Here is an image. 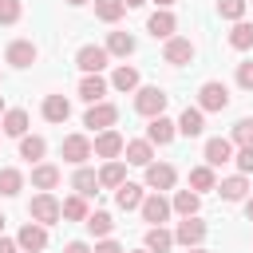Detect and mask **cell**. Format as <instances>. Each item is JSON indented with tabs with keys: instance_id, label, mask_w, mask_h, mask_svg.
<instances>
[{
	"instance_id": "obj_22",
	"label": "cell",
	"mask_w": 253,
	"mask_h": 253,
	"mask_svg": "<svg viewBox=\"0 0 253 253\" xmlns=\"http://www.w3.org/2000/svg\"><path fill=\"white\" fill-rule=\"evenodd\" d=\"M142 198H146V190H142L138 182H123V186L115 190V206H119V210H138Z\"/></svg>"
},
{
	"instance_id": "obj_1",
	"label": "cell",
	"mask_w": 253,
	"mask_h": 253,
	"mask_svg": "<svg viewBox=\"0 0 253 253\" xmlns=\"http://www.w3.org/2000/svg\"><path fill=\"white\" fill-rule=\"evenodd\" d=\"M28 217L40 221V225H55V221L63 217V202H55L47 190H40V194L28 202Z\"/></svg>"
},
{
	"instance_id": "obj_10",
	"label": "cell",
	"mask_w": 253,
	"mask_h": 253,
	"mask_svg": "<svg viewBox=\"0 0 253 253\" xmlns=\"http://www.w3.org/2000/svg\"><path fill=\"white\" fill-rule=\"evenodd\" d=\"M91 146H95V154H99V158H107V162H111V158H119V154H123L126 138H123V134H119V130L111 126V130H99Z\"/></svg>"
},
{
	"instance_id": "obj_6",
	"label": "cell",
	"mask_w": 253,
	"mask_h": 253,
	"mask_svg": "<svg viewBox=\"0 0 253 253\" xmlns=\"http://www.w3.org/2000/svg\"><path fill=\"white\" fill-rule=\"evenodd\" d=\"M107 59H111V51H107V47H95V43H87V47H79V55H75V67H79L83 75H99V71L107 67Z\"/></svg>"
},
{
	"instance_id": "obj_21",
	"label": "cell",
	"mask_w": 253,
	"mask_h": 253,
	"mask_svg": "<svg viewBox=\"0 0 253 253\" xmlns=\"http://www.w3.org/2000/svg\"><path fill=\"white\" fill-rule=\"evenodd\" d=\"M123 182H126V162H119V158L103 162V170H99V186H103V190H119Z\"/></svg>"
},
{
	"instance_id": "obj_4",
	"label": "cell",
	"mask_w": 253,
	"mask_h": 253,
	"mask_svg": "<svg viewBox=\"0 0 253 253\" xmlns=\"http://www.w3.org/2000/svg\"><path fill=\"white\" fill-rule=\"evenodd\" d=\"M115 123H119V107L107 103V99L103 103H91L87 115H83V126H91V130H111Z\"/></svg>"
},
{
	"instance_id": "obj_41",
	"label": "cell",
	"mask_w": 253,
	"mask_h": 253,
	"mask_svg": "<svg viewBox=\"0 0 253 253\" xmlns=\"http://www.w3.org/2000/svg\"><path fill=\"white\" fill-rule=\"evenodd\" d=\"M233 162H237V174H253V146H237Z\"/></svg>"
},
{
	"instance_id": "obj_33",
	"label": "cell",
	"mask_w": 253,
	"mask_h": 253,
	"mask_svg": "<svg viewBox=\"0 0 253 253\" xmlns=\"http://www.w3.org/2000/svg\"><path fill=\"white\" fill-rule=\"evenodd\" d=\"M47 154V142L40 138V134H24L20 138V158H28V162H40Z\"/></svg>"
},
{
	"instance_id": "obj_46",
	"label": "cell",
	"mask_w": 253,
	"mask_h": 253,
	"mask_svg": "<svg viewBox=\"0 0 253 253\" xmlns=\"http://www.w3.org/2000/svg\"><path fill=\"white\" fill-rule=\"evenodd\" d=\"M245 217H249V221H253V194H249V198H245Z\"/></svg>"
},
{
	"instance_id": "obj_26",
	"label": "cell",
	"mask_w": 253,
	"mask_h": 253,
	"mask_svg": "<svg viewBox=\"0 0 253 253\" xmlns=\"http://www.w3.org/2000/svg\"><path fill=\"white\" fill-rule=\"evenodd\" d=\"M67 115H71L67 95H47V99H43V119H47V123H67Z\"/></svg>"
},
{
	"instance_id": "obj_8",
	"label": "cell",
	"mask_w": 253,
	"mask_h": 253,
	"mask_svg": "<svg viewBox=\"0 0 253 253\" xmlns=\"http://www.w3.org/2000/svg\"><path fill=\"white\" fill-rule=\"evenodd\" d=\"M138 210H142V221H150V225H162V221H166V217L174 213V206H170V202H166V198H162L158 190H154V194H146Z\"/></svg>"
},
{
	"instance_id": "obj_44",
	"label": "cell",
	"mask_w": 253,
	"mask_h": 253,
	"mask_svg": "<svg viewBox=\"0 0 253 253\" xmlns=\"http://www.w3.org/2000/svg\"><path fill=\"white\" fill-rule=\"evenodd\" d=\"M0 253H20V241H12V237L0 233Z\"/></svg>"
},
{
	"instance_id": "obj_13",
	"label": "cell",
	"mask_w": 253,
	"mask_h": 253,
	"mask_svg": "<svg viewBox=\"0 0 253 253\" xmlns=\"http://www.w3.org/2000/svg\"><path fill=\"white\" fill-rule=\"evenodd\" d=\"M162 59H166V63H174V67H182V63H190V59H194V43H190L186 36H170V40H166V47H162Z\"/></svg>"
},
{
	"instance_id": "obj_5",
	"label": "cell",
	"mask_w": 253,
	"mask_h": 253,
	"mask_svg": "<svg viewBox=\"0 0 253 253\" xmlns=\"http://www.w3.org/2000/svg\"><path fill=\"white\" fill-rule=\"evenodd\" d=\"M59 154H63V162L83 166V162L95 154V146H91V138H87V134H67V138H63V146H59Z\"/></svg>"
},
{
	"instance_id": "obj_53",
	"label": "cell",
	"mask_w": 253,
	"mask_h": 253,
	"mask_svg": "<svg viewBox=\"0 0 253 253\" xmlns=\"http://www.w3.org/2000/svg\"><path fill=\"white\" fill-rule=\"evenodd\" d=\"M134 253H150V249H134Z\"/></svg>"
},
{
	"instance_id": "obj_32",
	"label": "cell",
	"mask_w": 253,
	"mask_h": 253,
	"mask_svg": "<svg viewBox=\"0 0 253 253\" xmlns=\"http://www.w3.org/2000/svg\"><path fill=\"white\" fill-rule=\"evenodd\" d=\"M107 51L119 55V59H126V55L134 51V36H130V32H111V36H107Z\"/></svg>"
},
{
	"instance_id": "obj_43",
	"label": "cell",
	"mask_w": 253,
	"mask_h": 253,
	"mask_svg": "<svg viewBox=\"0 0 253 253\" xmlns=\"http://www.w3.org/2000/svg\"><path fill=\"white\" fill-rule=\"evenodd\" d=\"M91 253H126V249H123L119 241H111V237H99V245H95Z\"/></svg>"
},
{
	"instance_id": "obj_29",
	"label": "cell",
	"mask_w": 253,
	"mask_h": 253,
	"mask_svg": "<svg viewBox=\"0 0 253 253\" xmlns=\"http://www.w3.org/2000/svg\"><path fill=\"white\" fill-rule=\"evenodd\" d=\"M170 206H174V213H182V217H194V213H198V206H202V194H198V190H178Z\"/></svg>"
},
{
	"instance_id": "obj_15",
	"label": "cell",
	"mask_w": 253,
	"mask_h": 253,
	"mask_svg": "<svg viewBox=\"0 0 253 253\" xmlns=\"http://www.w3.org/2000/svg\"><path fill=\"white\" fill-rule=\"evenodd\" d=\"M174 28H178V20H174V12H170V8H158V12L146 20V32H150L154 40H170V36H174Z\"/></svg>"
},
{
	"instance_id": "obj_31",
	"label": "cell",
	"mask_w": 253,
	"mask_h": 253,
	"mask_svg": "<svg viewBox=\"0 0 253 253\" xmlns=\"http://www.w3.org/2000/svg\"><path fill=\"white\" fill-rule=\"evenodd\" d=\"M190 190H198V194H206V190H217V178H213V166H210V162L190 170Z\"/></svg>"
},
{
	"instance_id": "obj_7",
	"label": "cell",
	"mask_w": 253,
	"mask_h": 253,
	"mask_svg": "<svg viewBox=\"0 0 253 253\" xmlns=\"http://www.w3.org/2000/svg\"><path fill=\"white\" fill-rule=\"evenodd\" d=\"M146 170V190H174V182H178V170L170 166V162H150V166H142Z\"/></svg>"
},
{
	"instance_id": "obj_11",
	"label": "cell",
	"mask_w": 253,
	"mask_h": 253,
	"mask_svg": "<svg viewBox=\"0 0 253 253\" xmlns=\"http://www.w3.org/2000/svg\"><path fill=\"white\" fill-rule=\"evenodd\" d=\"M202 237H206V221H198V213H194V217H182V221H178V229H174V241H178V245H186V249L202 245Z\"/></svg>"
},
{
	"instance_id": "obj_51",
	"label": "cell",
	"mask_w": 253,
	"mask_h": 253,
	"mask_svg": "<svg viewBox=\"0 0 253 253\" xmlns=\"http://www.w3.org/2000/svg\"><path fill=\"white\" fill-rule=\"evenodd\" d=\"M4 111H8V107H4V95H0V119H4Z\"/></svg>"
},
{
	"instance_id": "obj_40",
	"label": "cell",
	"mask_w": 253,
	"mask_h": 253,
	"mask_svg": "<svg viewBox=\"0 0 253 253\" xmlns=\"http://www.w3.org/2000/svg\"><path fill=\"white\" fill-rule=\"evenodd\" d=\"M20 16H24L20 0H0V24H16Z\"/></svg>"
},
{
	"instance_id": "obj_23",
	"label": "cell",
	"mask_w": 253,
	"mask_h": 253,
	"mask_svg": "<svg viewBox=\"0 0 253 253\" xmlns=\"http://www.w3.org/2000/svg\"><path fill=\"white\" fill-rule=\"evenodd\" d=\"M107 79L103 75H83V83H79V99L83 103H103V95H107Z\"/></svg>"
},
{
	"instance_id": "obj_36",
	"label": "cell",
	"mask_w": 253,
	"mask_h": 253,
	"mask_svg": "<svg viewBox=\"0 0 253 253\" xmlns=\"http://www.w3.org/2000/svg\"><path fill=\"white\" fill-rule=\"evenodd\" d=\"M87 198L83 194H71V198H63V217L67 221H87Z\"/></svg>"
},
{
	"instance_id": "obj_28",
	"label": "cell",
	"mask_w": 253,
	"mask_h": 253,
	"mask_svg": "<svg viewBox=\"0 0 253 253\" xmlns=\"http://www.w3.org/2000/svg\"><path fill=\"white\" fill-rule=\"evenodd\" d=\"M174 245H178V241H174L170 229H162V225H150V229H146V249H150V253H170Z\"/></svg>"
},
{
	"instance_id": "obj_37",
	"label": "cell",
	"mask_w": 253,
	"mask_h": 253,
	"mask_svg": "<svg viewBox=\"0 0 253 253\" xmlns=\"http://www.w3.org/2000/svg\"><path fill=\"white\" fill-rule=\"evenodd\" d=\"M229 47H237V51H249V47H253V24L237 20V24H233V32H229Z\"/></svg>"
},
{
	"instance_id": "obj_52",
	"label": "cell",
	"mask_w": 253,
	"mask_h": 253,
	"mask_svg": "<svg viewBox=\"0 0 253 253\" xmlns=\"http://www.w3.org/2000/svg\"><path fill=\"white\" fill-rule=\"evenodd\" d=\"M4 221H8V217H4V213H0V233H4Z\"/></svg>"
},
{
	"instance_id": "obj_39",
	"label": "cell",
	"mask_w": 253,
	"mask_h": 253,
	"mask_svg": "<svg viewBox=\"0 0 253 253\" xmlns=\"http://www.w3.org/2000/svg\"><path fill=\"white\" fill-rule=\"evenodd\" d=\"M233 142H237V146H253V119L233 123Z\"/></svg>"
},
{
	"instance_id": "obj_50",
	"label": "cell",
	"mask_w": 253,
	"mask_h": 253,
	"mask_svg": "<svg viewBox=\"0 0 253 253\" xmlns=\"http://www.w3.org/2000/svg\"><path fill=\"white\" fill-rule=\"evenodd\" d=\"M186 253H210V249H202V245H194V249H186Z\"/></svg>"
},
{
	"instance_id": "obj_25",
	"label": "cell",
	"mask_w": 253,
	"mask_h": 253,
	"mask_svg": "<svg viewBox=\"0 0 253 253\" xmlns=\"http://www.w3.org/2000/svg\"><path fill=\"white\" fill-rule=\"evenodd\" d=\"M71 190H75V194H83V198L99 194V174H95V170H87V166H75V174H71Z\"/></svg>"
},
{
	"instance_id": "obj_45",
	"label": "cell",
	"mask_w": 253,
	"mask_h": 253,
	"mask_svg": "<svg viewBox=\"0 0 253 253\" xmlns=\"http://www.w3.org/2000/svg\"><path fill=\"white\" fill-rule=\"evenodd\" d=\"M63 253H91V249H87L83 241H67V249H63Z\"/></svg>"
},
{
	"instance_id": "obj_24",
	"label": "cell",
	"mask_w": 253,
	"mask_h": 253,
	"mask_svg": "<svg viewBox=\"0 0 253 253\" xmlns=\"http://www.w3.org/2000/svg\"><path fill=\"white\" fill-rule=\"evenodd\" d=\"M32 186H36V190H55V186H59V166L36 162V166H32Z\"/></svg>"
},
{
	"instance_id": "obj_34",
	"label": "cell",
	"mask_w": 253,
	"mask_h": 253,
	"mask_svg": "<svg viewBox=\"0 0 253 253\" xmlns=\"http://www.w3.org/2000/svg\"><path fill=\"white\" fill-rule=\"evenodd\" d=\"M20 190H24V174H20L16 166H4V170H0V194H4V198H16Z\"/></svg>"
},
{
	"instance_id": "obj_17",
	"label": "cell",
	"mask_w": 253,
	"mask_h": 253,
	"mask_svg": "<svg viewBox=\"0 0 253 253\" xmlns=\"http://www.w3.org/2000/svg\"><path fill=\"white\" fill-rule=\"evenodd\" d=\"M123 154H126L130 166H150V162H154V142H150V138H130V142L123 146Z\"/></svg>"
},
{
	"instance_id": "obj_48",
	"label": "cell",
	"mask_w": 253,
	"mask_h": 253,
	"mask_svg": "<svg viewBox=\"0 0 253 253\" xmlns=\"http://www.w3.org/2000/svg\"><path fill=\"white\" fill-rule=\"evenodd\" d=\"M67 4H71V8H83V4H87V0H67Z\"/></svg>"
},
{
	"instance_id": "obj_35",
	"label": "cell",
	"mask_w": 253,
	"mask_h": 253,
	"mask_svg": "<svg viewBox=\"0 0 253 253\" xmlns=\"http://www.w3.org/2000/svg\"><path fill=\"white\" fill-rule=\"evenodd\" d=\"M123 12H126V4H123V0H95V16H99L103 24H119V20H123Z\"/></svg>"
},
{
	"instance_id": "obj_16",
	"label": "cell",
	"mask_w": 253,
	"mask_h": 253,
	"mask_svg": "<svg viewBox=\"0 0 253 253\" xmlns=\"http://www.w3.org/2000/svg\"><path fill=\"white\" fill-rule=\"evenodd\" d=\"M202 130H206V111H202V107H186V111L178 115V134L198 138Z\"/></svg>"
},
{
	"instance_id": "obj_3",
	"label": "cell",
	"mask_w": 253,
	"mask_h": 253,
	"mask_svg": "<svg viewBox=\"0 0 253 253\" xmlns=\"http://www.w3.org/2000/svg\"><path fill=\"white\" fill-rule=\"evenodd\" d=\"M198 107H202V111H225V107H229V87L217 83V79L202 83V87H198Z\"/></svg>"
},
{
	"instance_id": "obj_2",
	"label": "cell",
	"mask_w": 253,
	"mask_h": 253,
	"mask_svg": "<svg viewBox=\"0 0 253 253\" xmlns=\"http://www.w3.org/2000/svg\"><path fill=\"white\" fill-rule=\"evenodd\" d=\"M166 103H170V95H166L162 87H138V91H134V111H138L142 119L162 115V111H166Z\"/></svg>"
},
{
	"instance_id": "obj_12",
	"label": "cell",
	"mask_w": 253,
	"mask_h": 253,
	"mask_svg": "<svg viewBox=\"0 0 253 253\" xmlns=\"http://www.w3.org/2000/svg\"><path fill=\"white\" fill-rule=\"evenodd\" d=\"M16 241H20V249H24V253H40V249H47V225L28 221V225L16 233Z\"/></svg>"
},
{
	"instance_id": "obj_42",
	"label": "cell",
	"mask_w": 253,
	"mask_h": 253,
	"mask_svg": "<svg viewBox=\"0 0 253 253\" xmlns=\"http://www.w3.org/2000/svg\"><path fill=\"white\" fill-rule=\"evenodd\" d=\"M237 83L245 91H253V63H237Z\"/></svg>"
},
{
	"instance_id": "obj_14",
	"label": "cell",
	"mask_w": 253,
	"mask_h": 253,
	"mask_svg": "<svg viewBox=\"0 0 253 253\" xmlns=\"http://www.w3.org/2000/svg\"><path fill=\"white\" fill-rule=\"evenodd\" d=\"M174 134H178V123H170L166 115H154V119H150V126H146V138H150L154 146H170V142H174Z\"/></svg>"
},
{
	"instance_id": "obj_30",
	"label": "cell",
	"mask_w": 253,
	"mask_h": 253,
	"mask_svg": "<svg viewBox=\"0 0 253 253\" xmlns=\"http://www.w3.org/2000/svg\"><path fill=\"white\" fill-rule=\"evenodd\" d=\"M111 87H115V91H123V95H126V91H138V71H134V67H126V63H123V67H115V71H111Z\"/></svg>"
},
{
	"instance_id": "obj_9",
	"label": "cell",
	"mask_w": 253,
	"mask_h": 253,
	"mask_svg": "<svg viewBox=\"0 0 253 253\" xmlns=\"http://www.w3.org/2000/svg\"><path fill=\"white\" fill-rule=\"evenodd\" d=\"M4 59H8L12 67H32V63L40 59V47H36L32 40H12L8 51H4Z\"/></svg>"
},
{
	"instance_id": "obj_19",
	"label": "cell",
	"mask_w": 253,
	"mask_h": 253,
	"mask_svg": "<svg viewBox=\"0 0 253 253\" xmlns=\"http://www.w3.org/2000/svg\"><path fill=\"white\" fill-rule=\"evenodd\" d=\"M217 194H221L225 202H245V198H249V178H245V174L221 178V182H217Z\"/></svg>"
},
{
	"instance_id": "obj_20",
	"label": "cell",
	"mask_w": 253,
	"mask_h": 253,
	"mask_svg": "<svg viewBox=\"0 0 253 253\" xmlns=\"http://www.w3.org/2000/svg\"><path fill=\"white\" fill-rule=\"evenodd\" d=\"M206 162H210V166L233 162V138H210V142H206Z\"/></svg>"
},
{
	"instance_id": "obj_27",
	"label": "cell",
	"mask_w": 253,
	"mask_h": 253,
	"mask_svg": "<svg viewBox=\"0 0 253 253\" xmlns=\"http://www.w3.org/2000/svg\"><path fill=\"white\" fill-rule=\"evenodd\" d=\"M83 225H87V233H91V237H111V229H115V217H111L107 210H91Z\"/></svg>"
},
{
	"instance_id": "obj_47",
	"label": "cell",
	"mask_w": 253,
	"mask_h": 253,
	"mask_svg": "<svg viewBox=\"0 0 253 253\" xmlns=\"http://www.w3.org/2000/svg\"><path fill=\"white\" fill-rule=\"evenodd\" d=\"M123 4H126V8H142L146 0H123Z\"/></svg>"
},
{
	"instance_id": "obj_18",
	"label": "cell",
	"mask_w": 253,
	"mask_h": 253,
	"mask_svg": "<svg viewBox=\"0 0 253 253\" xmlns=\"http://www.w3.org/2000/svg\"><path fill=\"white\" fill-rule=\"evenodd\" d=\"M0 130H4L8 138H24V134H28V111H24V107H12V111H4V119H0Z\"/></svg>"
},
{
	"instance_id": "obj_38",
	"label": "cell",
	"mask_w": 253,
	"mask_h": 253,
	"mask_svg": "<svg viewBox=\"0 0 253 253\" xmlns=\"http://www.w3.org/2000/svg\"><path fill=\"white\" fill-rule=\"evenodd\" d=\"M245 4H249V0H217V16H221V20H233V24H237V20L245 16Z\"/></svg>"
},
{
	"instance_id": "obj_49",
	"label": "cell",
	"mask_w": 253,
	"mask_h": 253,
	"mask_svg": "<svg viewBox=\"0 0 253 253\" xmlns=\"http://www.w3.org/2000/svg\"><path fill=\"white\" fill-rule=\"evenodd\" d=\"M154 4H158V8H170V4H174V0H154Z\"/></svg>"
}]
</instances>
